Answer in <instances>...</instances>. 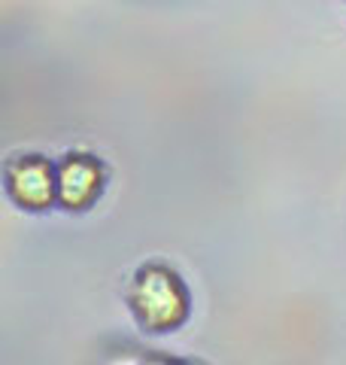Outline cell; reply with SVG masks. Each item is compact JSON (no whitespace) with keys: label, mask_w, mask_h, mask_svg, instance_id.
I'll return each mask as SVG.
<instances>
[{"label":"cell","mask_w":346,"mask_h":365,"mask_svg":"<svg viewBox=\"0 0 346 365\" xmlns=\"http://www.w3.org/2000/svg\"><path fill=\"white\" fill-rule=\"evenodd\" d=\"M4 180L6 195L25 210H46L58 201V168L37 153L9 158Z\"/></svg>","instance_id":"cell-2"},{"label":"cell","mask_w":346,"mask_h":365,"mask_svg":"<svg viewBox=\"0 0 346 365\" xmlns=\"http://www.w3.org/2000/svg\"><path fill=\"white\" fill-rule=\"evenodd\" d=\"M128 304L137 323L149 332H173L189 319V289L167 265H143L134 274Z\"/></svg>","instance_id":"cell-1"},{"label":"cell","mask_w":346,"mask_h":365,"mask_svg":"<svg viewBox=\"0 0 346 365\" xmlns=\"http://www.w3.org/2000/svg\"><path fill=\"white\" fill-rule=\"evenodd\" d=\"M107 168L88 153H67L58 165V204L67 210H88L100 198Z\"/></svg>","instance_id":"cell-3"}]
</instances>
